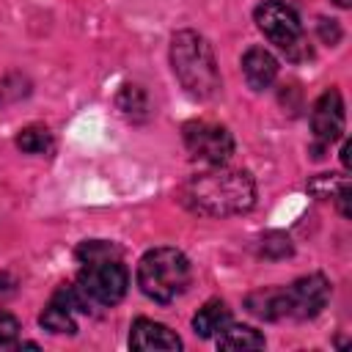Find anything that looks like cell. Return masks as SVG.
<instances>
[{"instance_id":"d6986e66","label":"cell","mask_w":352,"mask_h":352,"mask_svg":"<svg viewBox=\"0 0 352 352\" xmlns=\"http://www.w3.org/2000/svg\"><path fill=\"white\" fill-rule=\"evenodd\" d=\"M118 107L132 116V113H143L146 110V94L138 85H124V91L118 94Z\"/></svg>"},{"instance_id":"30bf717a","label":"cell","mask_w":352,"mask_h":352,"mask_svg":"<svg viewBox=\"0 0 352 352\" xmlns=\"http://www.w3.org/2000/svg\"><path fill=\"white\" fill-rule=\"evenodd\" d=\"M242 74L253 91H264L278 77V58L264 47H250L242 55Z\"/></svg>"},{"instance_id":"ac0fdd59","label":"cell","mask_w":352,"mask_h":352,"mask_svg":"<svg viewBox=\"0 0 352 352\" xmlns=\"http://www.w3.org/2000/svg\"><path fill=\"white\" fill-rule=\"evenodd\" d=\"M349 182L346 179H341V176H336V173H322V176H314L311 182H308V190L316 195V198H336V192L341 190V187H346Z\"/></svg>"},{"instance_id":"ffe728a7","label":"cell","mask_w":352,"mask_h":352,"mask_svg":"<svg viewBox=\"0 0 352 352\" xmlns=\"http://www.w3.org/2000/svg\"><path fill=\"white\" fill-rule=\"evenodd\" d=\"M19 336V322L8 311H0V346H11Z\"/></svg>"},{"instance_id":"52a82bcc","label":"cell","mask_w":352,"mask_h":352,"mask_svg":"<svg viewBox=\"0 0 352 352\" xmlns=\"http://www.w3.org/2000/svg\"><path fill=\"white\" fill-rule=\"evenodd\" d=\"M327 300H330V283L319 272L297 278L292 286L283 289L286 316L292 319H314L327 305Z\"/></svg>"},{"instance_id":"8992f818","label":"cell","mask_w":352,"mask_h":352,"mask_svg":"<svg viewBox=\"0 0 352 352\" xmlns=\"http://www.w3.org/2000/svg\"><path fill=\"white\" fill-rule=\"evenodd\" d=\"M182 138H184L190 157L206 165H223L234 154L231 132L212 121H187L182 126Z\"/></svg>"},{"instance_id":"5bb4252c","label":"cell","mask_w":352,"mask_h":352,"mask_svg":"<svg viewBox=\"0 0 352 352\" xmlns=\"http://www.w3.org/2000/svg\"><path fill=\"white\" fill-rule=\"evenodd\" d=\"M38 322H41V327L50 330V333H66V336H74V333H77L74 314H72L66 305H60L58 300H50V305L41 311Z\"/></svg>"},{"instance_id":"4fadbf2b","label":"cell","mask_w":352,"mask_h":352,"mask_svg":"<svg viewBox=\"0 0 352 352\" xmlns=\"http://www.w3.org/2000/svg\"><path fill=\"white\" fill-rule=\"evenodd\" d=\"M217 346L220 349H261L264 336L248 324H226L217 333Z\"/></svg>"},{"instance_id":"2e32d148","label":"cell","mask_w":352,"mask_h":352,"mask_svg":"<svg viewBox=\"0 0 352 352\" xmlns=\"http://www.w3.org/2000/svg\"><path fill=\"white\" fill-rule=\"evenodd\" d=\"M292 250H294L292 239L286 234H280V231H270V234H264L258 239V253L264 258H286V256H292Z\"/></svg>"},{"instance_id":"603a6c76","label":"cell","mask_w":352,"mask_h":352,"mask_svg":"<svg viewBox=\"0 0 352 352\" xmlns=\"http://www.w3.org/2000/svg\"><path fill=\"white\" fill-rule=\"evenodd\" d=\"M341 162H344V168H349V143H344V148H341Z\"/></svg>"},{"instance_id":"5b68a950","label":"cell","mask_w":352,"mask_h":352,"mask_svg":"<svg viewBox=\"0 0 352 352\" xmlns=\"http://www.w3.org/2000/svg\"><path fill=\"white\" fill-rule=\"evenodd\" d=\"M82 294L96 305H116L129 286V272L121 258H94L82 261V270L74 280Z\"/></svg>"},{"instance_id":"44dd1931","label":"cell","mask_w":352,"mask_h":352,"mask_svg":"<svg viewBox=\"0 0 352 352\" xmlns=\"http://www.w3.org/2000/svg\"><path fill=\"white\" fill-rule=\"evenodd\" d=\"M319 36H322V41H327V44H338V38H341V28L336 25V19H319Z\"/></svg>"},{"instance_id":"cb8c5ba5","label":"cell","mask_w":352,"mask_h":352,"mask_svg":"<svg viewBox=\"0 0 352 352\" xmlns=\"http://www.w3.org/2000/svg\"><path fill=\"white\" fill-rule=\"evenodd\" d=\"M333 3H336L338 8H349V6H352V0H333Z\"/></svg>"},{"instance_id":"7402d4cb","label":"cell","mask_w":352,"mask_h":352,"mask_svg":"<svg viewBox=\"0 0 352 352\" xmlns=\"http://www.w3.org/2000/svg\"><path fill=\"white\" fill-rule=\"evenodd\" d=\"M14 292V278L8 272H0V300H6Z\"/></svg>"},{"instance_id":"3957f363","label":"cell","mask_w":352,"mask_h":352,"mask_svg":"<svg viewBox=\"0 0 352 352\" xmlns=\"http://www.w3.org/2000/svg\"><path fill=\"white\" fill-rule=\"evenodd\" d=\"M138 286L148 300H154L160 305L173 302L190 286V261H187V256L176 248L148 250L138 264Z\"/></svg>"},{"instance_id":"ba28073f","label":"cell","mask_w":352,"mask_h":352,"mask_svg":"<svg viewBox=\"0 0 352 352\" xmlns=\"http://www.w3.org/2000/svg\"><path fill=\"white\" fill-rule=\"evenodd\" d=\"M311 129H314V140L319 148L336 143L344 132V99L336 88H327L311 110Z\"/></svg>"},{"instance_id":"e0dca14e","label":"cell","mask_w":352,"mask_h":352,"mask_svg":"<svg viewBox=\"0 0 352 352\" xmlns=\"http://www.w3.org/2000/svg\"><path fill=\"white\" fill-rule=\"evenodd\" d=\"M74 256L82 264V261H94V258H121V250L104 239H88L74 250Z\"/></svg>"},{"instance_id":"6da1fadb","label":"cell","mask_w":352,"mask_h":352,"mask_svg":"<svg viewBox=\"0 0 352 352\" xmlns=\"http://www.w3.org/2000/svg\"><path fill=\"white\" fill-rule=\"evenodd\" d=\"M182 201L209 217L245 214L256 204V184L248 170L214 165V170L198 173L182 187Z\"/></svg>"},{"instance_id":"9a60e30c","label":"cell","mask_w":352,"mask_h":352,"mask_svg":"<svg viewBox=\"0 0 352 352\" xmlns=\"http://www.w3.org/2000/svg\"><path fill=\"white\" fill-rule=\"evenodd\" d=\"M16 148H22L25 154H50L52 151V135L47 126H25L16 135Z\"/></svg>"},{"instance_id":"277c9868","label":"cell","mask_w":352,"mask_h":352,"mask_svg":"<svg viewBox=\"0 0 352 352\" xmlns=\"http://www.w3.org/2000/svg\"><path fill=\"white\" fill-rule=\"evenodd\" d=\"M253 16H256L258 30L270 38V44H275L292 63L314 58V50L308 44L302 22L292 6H286L280 0H264L261 6H256Z\"/></svg>"},{"instance_id":"8fae6325","label":"cell","mask_w":352,"mask_h":352,"mask_svg":"<svg viewBox=\"0 0 352 352\" xmlns=\"http://www.w3.org/2000/svg\"><path fill=\"white\" fill-rule=\"evenodd\" d=\"M226 324H231V311L226 308V302L220 300H209L204 308H198V314L192 316V330L201 338H212L217 336Z\"/></svg>"},{"instance_id":"7c38bea8","label":"cell","mask_w":352,"mask_h":352,"mask_svg":"<svg viewBox=\"0 0 352 352\" xmlns=\"http://www.w3.org/2000/svg\"><path fill=\"white\" fill-rule=\"evenodd\" d=\"M248 311L258 319H286L283 289H258L248 294Z\"/></svg>"},{"instance_id":"7a4b0ae2","label":"cell","mask_w":352,"mask_h":352,"mask_svg":"<svg viewBox=\"0 0 352 352\" xmlns=\"http://www.w3.org/2000/svg\"><path fill=\"white\" fill-rule=\"evenodd\" d=\"M170 66L192 99H212L220 91V72L209 41L195 30H179L170 38Z\"/></svg>"},{"instance_id":"9c48e42d","label":"cell","mask_w":352,"mask_h":352,"mask_svg":"<svg viewBox=\"0 0 352 352\" xmlns=\"http://www.w3.org/2000/svg\"><path fill=\"white\" fill-rule=\"evenodd\" d=\"M129 346L138 352H176L182 349V338L168 327L154 319H135L129 330Z\"/></svg>"}]
</instances>
